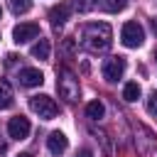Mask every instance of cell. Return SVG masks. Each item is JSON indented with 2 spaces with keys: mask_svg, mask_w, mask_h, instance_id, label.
Segmentation results:
<instances>
[{
  "mask_svg": "<svg viewBox=\"0 0 157 157\" xmlns=\"http://www.w3.org/2000/svg\"><path fill=\"white\" fill-rule=\"evenodd\" d=\"M81 44L88 52H93V54L105 52L113 44V29H110V25H105V22H91V25H86L81 29Z\"/></svg>",
  "mask_w": 157,
  "mask_h": 157,
  "instance_id": "cell-1",
  "label": "cell"
},
{
  "mask_svg": "<svg viewBox=\"0 0 157 157\" xmlns=\"http://www.w3.org/2000/svg\"><path fill=\"white\" fill-rule=\"evenodd\" d=\"M56 88H59V96L66 98V101H76L78 98V78L71 69L61 66L59 69V78H56Z\"/></svg>",
  "mask_w": 157,
  "mask_h": 157,
  "instance_id": "cell-2",
  "label": "cell"
},
{
  "mask_svg": "<svg viewBox=\"0 0 157 157\" xmlns=\"http://www.w3.org/2000/svg\"><path fill=\"white\" fill-rule=\"evenodd\" d=\"M29 108L32 113H37L42 120H54L59 115V105L54 103V98L49 96H32L29 98Z\"/></svg>",
  "mask_w": 157,
  "mask_h": 157,
  "instance_id": "cell-3",
  "label": "cell"
},
{
  "mask_svg": "<svg viewBox=\"0 0 157 157\" xmlns=\"http://www.w3.org/2000/svg\"><path fill=\"white\" fill-rule=\"evenodd\" d=\"M120 42L130 49H137L142 42H145V29L137 25V22H125L123 29H120Z\"/></svg>",
  "mask_w": 157,
  "mask_h": 157,
  "instance_id": "cell-4",
  "label": "cell"
},
{
  "mask_svg": "<svg viewBox=\"0 0 157 157\" xmlns=\"http://www.w3.org/2000/svg\"><path fill=\"white\" fill-rule=\"evenodd\" d=\"M125 69H128V64H125V59H123V56H110V59H105V61H103V78L113 83V81L123 78Z\"/></svg>",
  "mask_w": 157,
  "mask_h": 157,
  "instance_id": "cell-5",
  "label": "cell"
},
{
  "mask_svg": "<svg viewBox=\"0 0 157 157\" xmlns=\"http://www.w3.org/2000/svg\"><path fill=\"white\" fill-rule=\"evenodd\" d=\"M37 37H39V25H34V22H20V25L12 29L15 44H25V42L37 39Z\"/></svg>",
  "mask_w": 157,
  "mask_h": 157,
  "instance_id": "cell-6",
  "label": "cell"
},
{
  "mask_svg": "<svg viewBox=\"0 0 157 157\" xmlns=\"http://www.w3.org/2000/svg\"><path fill=\"white\" fill-rule=\"evenodd\" d=\"M29 130H32V125H29V120H27L25 115H15V118H10V123H7V135L15 137V140H25V137L29 135Z\"/></svg>",
  "mask_w": 157,
  "mask_h": 157,
  "instance_id": "cell-7",
  "label": "cell"
},
{
  "mask_svg": "<svg viewBox=\"0 0 157 157\" xmlns=\"http://www.w3.org/2000/svg\"><path fill=\"white\" fill-rule=\"evenodd\" d=\"M47 147H49L52 155H61V152L69 147V140H66V135H64L61 130H54V132H49V137H47Z\"/></svg>",
  "mask_w": 157,
  "mask_h": 157,
  "instance_id": "cell-8",
  "label": "cell"
},
{
  "mask_svg": "<svg viewBox=\"0 0 157 157\" xmlns=\"http://www.w3.org/2000/svg\"><path fill=\"white\" fill-rule=\"evenodd\" d=\"M17 78H20V83H22V86H27V88H34V86H42V81H44V74H42L39 69H22Z\"/></svg>",
  "mask_w": 157,
  "mask_h": 157,
  "instance_id": "cell-9",
  "label": "cell"
},
{
  "mask_svg": "<svg viewBox=\"0 0 157 157\" xmlns=\"http://www.w3.org/2000/svg\"><path fill=\"white\" fill-rule=\"evenodd\" d=\"M69 15H71V5H69V2H59V5H54V7L49 10V20H52L54 27L64 25V22L69 20Z\"/></svg>",
  "mask_w": 157,
  "mask_h": 157,
  "instance_id": "cell-10",
  "label": "cell"
},
{
  "mask_svg": "<svg viewBox=\"0 0 157 157\" xmlns=\"http://www.w3.org/2000/svg\"><path fill=\"white\" fill-rule=\"evenodd\" d=\"M12 103H15V93H12V86H10L5 78H0V110L10 108Z\"/></svg>",
  "mask_w": 157,
  "mask_h": 157,
  "instance_id": "cell-11",
  "label": "cell"
},
{
  "mask_svg": "<svg viewBox=\"0 0 157 157\" xmlns=\"http://www.w3.org/2000/svg\"><path fill=\"white\" fill-rule=\"evenodd\" d=\"M32 56L34 59H49V39H39L32 44Z\"/></svg>",
  "mask_w": 157,
  "mask_h": 157,
  "instance_id": "cell-12",
  "label": "cell"
},
{
  "mask_svg": "<svg viewBox=\"0 0 157 157\" xmlns=\"http://www.w3.org/2000/svg\"><path fill=\"white\" fill-rule=\"evenodd\" d=\"M103 113H105V108H103V103H101V101H91V103L86 105V115H88L91 120H101V118H103Z\"/></svg>",
  "mask_w": 157,
  "mask_h": 157,
  "instance_id": "cell-13",
  "label": "cell"
},
{
  "mask_svg": "<svg viewBox=\"0 0 157 157\" xmlns=\"http://www.w3.org/2000/svg\"><path fill=\"white\" fill-rule=\"evenodd\" d=\"M123 98H125L128 103H132V101H137V98H140V86H137L135 81H130V83H125V88H123Z\"/></svg>",
  "mask_w": 157,
  "mask_h": 157,
  "instance_id": "cell-14",
  "label": "cell"
},
{
  "mask_svg": "<svg viewBox=\"0 0 157 157\" xmlns=\"http://www.w3.org/2000/svg\"><path fill=\"white\" fill-rule=\"evenodd\" d=\"M125 5H128V0H103L101 2V7L105 12H120V10H125Z\"/></svg>",
  "mask_w": 157,
  "mask_h": 157,
  "instance_id": "cell-15",
  "label": "cell"
},
{
  "mask_svg": "<svg viewBox=\"0 0 157 157\" xmlns=\"http://www.w3.org/2000/svg\"><path fill=\"white\" fill-rule=\"evenodd\" d=\"M29 7H32V0H10V10H12L15 15L29 12Z\"/></svg>",
  "mask_w": 157,
  "mask_h": 157,
  "instance_id": "cell-16",
  "label": "cell"
},
{
  "mask_svg": "<svg viewBox=\"0 0 157 157\" xmlns=\"http://www.w3.org/2000/svg\"><path fill=\"white\" fill-rule=\"evenodd\" d=\"M147 113L157 115V91H152V93L147 96Z\"/></svg>",
  "mask_w": 157,
  "mask_h": 157,
  "instance_id": "cell-17",
  "label": "cell"
},
{
  "mask_svg": "<svg viewBox=\"0 0 157 157\" xmlns=\"http://www.w3.org/2000/svg\"><path fill=\"white\" fill-rule=\"evenodd\" d=\"M96 5H98L96 0H76V7H78L81 12H86V10H93Z\"/></svg>",
  "mask_w": 157,
  "mask_h": 157,
  "instance_id": "cell-18",
  "label": "cell"
},
{
  "mask_svg": "<svg viewBox=\"0 0 157 157\" xmlns=\"http://www.w3.org/2000/svg\"><path fill=\"white\" fill-rule=\"evenodd\" d=\"M76 157H93V152L83 147V150H78V152H76Z\"/></svg>",
  "mask_w": 157,
  "mask_h": 157,
  "instance_id": "cell-19",
  "label": "cell"
},
{
  "mask_svg": "<svg viewBox=\"0 0 157 157\" xmlns=\"http://www.w3.org/2000/svg\"><path fill=\"white\" fill-rule=\"evenodd\" d=\"M17 157H32V155H27V152H22V155H17Z\"/></svg>",
  "mask_w": 157,
  "mask_h": 157,
  "instance_id": "cell-20",
  "label": "cell"
},
{
  "mask_svg": "<svg viewBox=\"0 0 157 157\" xmlns=\"http://www.w3.org/2000/svg\"><path fill=\"white\" fill-rule=\"evenodd\" d=\"M0 17H2V10H0Z\"/></svg>",
  "mask_w": 157,
  "mask_h": 157,
  "instance_id": "cell-21",
  "label": "cell"
},
{
  "mask_svg": "<svg viewBox=\"0 0 157 157\" xmlns=\"http://www.w3.org/2000/svg\"><path fill=\"white\" fill-rule=\"evenodd\" d=\"M0 150H2V142H0Z\"/></svg>",
  "mask_w": 157,
  "mask_h": 157,
  "instance_id": "cell-22",
  "label": "cell"
},
{
  "mask_svg": "<svg viewBox=\"0 0 157 157\" xmlns=\"http://www.w3.org/2000/svg\"><path fill=\"white\" fill-rule=\"evenodd\" d=\"M155 59H157V52H155Z\"/></svg>",
  "mask_w": 157,
  "mask_h": 157,
  "instance_id": "cell-23",
  "label": "cell"
}]
</instances>
